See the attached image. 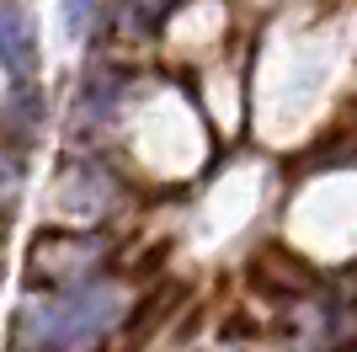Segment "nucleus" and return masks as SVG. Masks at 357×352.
Segmentation results:
<instances>
[{"mask_svg":"<svg viewBox=\"0 0 357 352\" xmlns=\"http://www.w3.org/2000/svg\"><path fill=\"white\" fill-rule=\"evenodd\" d=\"M128 315V288L112 278L70 283L54 299H32L11 321V352H96Z\"/></svg>","mask_w":357,"mask_h":352,"instance_id":"1","label":"nucleus"},{"mask_svg":"<svg viewBox=\"0 0 357 352\" xmlns=\"http://www.w3.org/2000/svg\"><path fill=\"white\" fill-rule=\"evenodd\" d=\"M112 240L96 230H54L32 240V278L43 283H80L107 262Z\"/></svg>","mask_w":357,"mask_h":352,"instance_id":"2","label":"nucleus"},{"mask_svg":"<svg viewBox=\"0 0 357 352\" xmlns=\"http://www.w3.org/2000/svg\"><path fill=\"white\" fill-rule=\"evenodd\" d=\"M0 59L16 75L32 70V27H27V16L16 11V6H6V0H0Z\"/></svg>","mask_w":357,"mask_h":352,"instance_id":"3","label":"nucleus"},{"mask_svg":"<svg viewBox=\"0 0 357 352\" xmlns=\"http://www.w3.org/2000/svg\"><path fill=\"white\" fill-rule=\"evenodd\" d=\"M91 16H96V0H64V27H70L75 38L91 27Z\"/></svg>","mask_w":357,"mask_h":352,"instance_id":"4","label":"nucleus"},{"mask_svg":"<svg viewBox=\"0 0 357 352\" xmlns=\"http://www.w3.org/2000/svg\"><path fill=\"white\" fill-rule=\"evenodd\" d=\"M16 176H22V166H16L11 149L0 145V198H11V192H16Z\"/></svg>","mask_w":357,"mask_h":352,"instance_id":"5","label":"nucleus"},{"mask_svg":"<svg viewBox=\"0 0 357 352\" xmlns=\"http://www.w3.org/2000/svg\"><path fill=\"white\" fill-rule=\"evenodd\" d=\"M171 6H176V0H128V11L144 16V22H149V16H165Z\"/></svg>","mask_w":357,"mask_h":352,"instance_id":"6","label":"nucleus"}]
</instances>
